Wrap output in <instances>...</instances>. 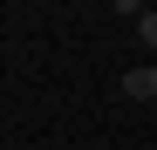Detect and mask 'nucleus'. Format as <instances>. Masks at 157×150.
<instances>
[{
  "instance_id": "1",
  "label": "nucleus",
  "mask_w": 157,
  "mask_h": 150,
  "mask_svg": "<svg viewBox=\"0 0 157 150\" xmlns=\"http://www.w3.org/2000/svg\"><path fill=\"white\" fill-rule=\"evenodd\" d=\"M123 96L130 103H157V68H130L123 75Z\"/></svg>"
},
{
  "instance_id": "2",
  "label": "nucleus",
  "mask_w": 157,
  "mask_h": 150,
  "mask_svg": "<svg viewBox=\"0 0 157 150\" xmlns=\"http://www.w3.org/2000/svg\"><path fill=\"white\" fill-rule=\"evenodd\" d=\"M137 34H144V48H157V14H137Z\"/></svg>"
},
{
  "instance_id": "3",
  "label": "nucleus",
  "mask_w": 157,
  "mask_h": 150,
  "mask_svg": "<svg viewBox=\"0 0 157 150\" xmlns=\"http://www.w3.org/2000/svg\"><path fill=\"white\" fill-rule=\"evenodd\" d=\"M150 109H157V103H150Z\"/></svg>"
}]
</instances>
